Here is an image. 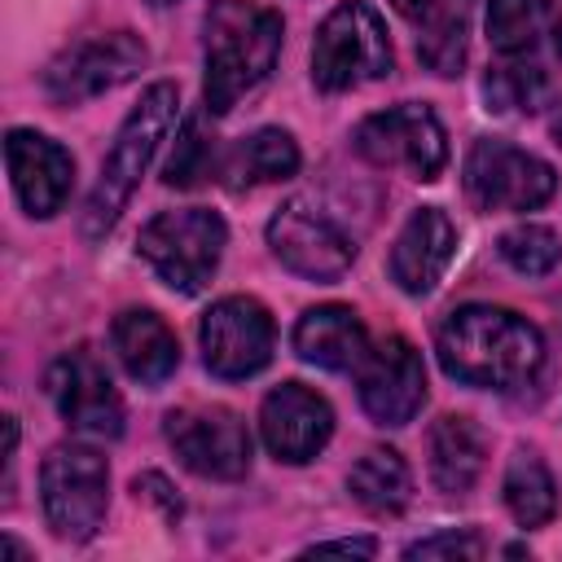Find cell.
Masks as SVG:
<instances>
[{
  "label": "cell",
  "mask_w": 562,
  "mask_h": 562,
  "mask_svg": "<svg viewBox=\"0 0 562 562\" xmlns=\"http://www.w3.org/2000/svg\"><path fill=\"white\" fill-rule=\"evenodd\" d=\"M435 351H439V364L448 378H457L465 386H483V391L527 386L544 364L540 329L527 316H518L509 307H492V303L457 307L439 325Z\"/></svg>",
  "instance_id": "6da1fadb"
},
{
  "label": "cell",
  "mask_w": 562,
  "mask_h": 562,
  "mask_svg": "<svg viewBox=\"0 0 562 562\" xmlns=\"http://www.w3.org/2000/svg\"><path fill=\"white\" fill-rule=\"evenodd\" d=\"M206 31V75L202 101L211 114H228L246 92H255L281 53V13L255 0H215L202 18Z\"/></svg>",
  "instance_id": "7a4b0ae2"
},
{
  "label": "cell",
  "mask_w": 562,
  "mask_h": 562,
  "mask_svg": "<svg viewBox=\"0 0 562 562\" xmlns=\"http://www.w3.org/2000/svg\"><path fill=\"white\" fill-rule=\"evenodd\" d=\"M176 114H180V92H176V83H154V88L140 97V105L123 119V127H119V136H114L105 162H101V176H97V184H92V193H88V206H83V237H88V241H97L101 233H110V224H114L119 211L127 206L132 189L140 184L145 167L154 162L158 145L171 136Z\"/></svg>",
  "instance_id": "3957f363"
},
{
  "label": "cell",
  "mask_w": 562,
  "mask_h": 562,
  "mask_svg": "<svg viewBox=\"0 0 562 562\" xmlns=\"http://www.w3.org/2000/svg\"><path fill=\"white\" fill-rule=\"evenodd\" d=\"M391 75V40L373 4L342 0L325 13L312 40V83L321 92H351Z\"/></svg>",
  "instance_id": "277c9868"
},
{
  "label": "cell",
  "mask_w": 562,
  "mask_h": 562,
  "mask_svg": "<svg viewBox=\"0 0 562 562\" xmlns=\"http://www.w3.org/2000/svg\"><path fill=\"white\" fill-rule=\"evenodd\" d=\"M224 241H228V228H224V220L215 211L184 206V211L154 215L140 228L136 250L158 272L162 285H171L180 294H198L215 277L220 255H224Z\"/></svg>",
  "instance_id": "5b68a950"
},
{
  "label": "cell",
  "mask_w": 562,
  "mask_h": 562,
  "mask_svg": "<svg viewBox=\"0 0 562 562\" xmlns=\"http://www.w3.org/2000/svg\"><path fill=\"white\" fill-rule=\"evenodd\" d=\"M40 501L57 540H92L110 501L105 457L88 443H57L40 465Z\"/></svg>",
  "instance_id": "8992f818"
},
{
  "label": "cell",
  "mask_w": 562,
  "mask_h": 562,
  "mask_svg": "<svg viewBox=\"0 0 562 562\" xmlns=\"http://www.w3.org/2000/svg\"><path fill=\"white\" fill-rule=\"evenodd\" d=\"M356 154L369 158L373 167L408 171L413 180H435L448 162V136L430 105L404 101L369 114L356 127Z\"/></svg>",
  "instance_id": "52a82bcc"
},
{
  "label": "cell",
  "mask_w": 562,
  "mask_h": 562,
  "mask_svg": "<svg viewBox=\"0 0 562 562\" xmlns=\"http://www.w3.org/2000/svg\"><path fill=\"white\" fill-rule=\"evenodd\" d=\"M553 167L509 140L479 136L465 154V193L479 211H536L553 198Z\"/></svg>",
  "instance_id": "ba28073f"
},
{
  "label": "cell",
  "mask_w": 562,
  "mask_h": 562,
  "mask_svg": "<svg viewBox=\"0 0 562 562\" xmlns=\"http://www.w3.org/2000/svg\"><path fill=\"white\" fill-rule=\"evenodd\" d=\"M145 61H149V48L140 44V35H132V31L92 35V40H79L48 61L44 92L57 105H79L88 97H101V92L136 79L145 70Z\"/></svg>",
  "instance_id": "9c48e42d"
},
{
  "label": "cell",
  "mask_w": 562,
  "mask_h": 562,
  "mask_svg": "<svg viewBox=\"0 0 562 562\" xmlns=\"http://www.w3.org/2000/svg\"><path fill=\"white\" fill-rule=\"evenodd\" d=\"M202 360L215 378H255L268 360H272V342H277V329H272V316L259 299L250 294H233V299H220L211 303V312L202 316Z\"/></svg>",
  "instance_id": "30bf717a"
},
{
  "label": "cell",
  "mask_w": 562,
  "mask_h": 562,
  "mask_svg": "<svg viewBox=\"0 0 562 562\" xmlns=\"http://www.w3.org/2000/svg\"><path fill=\"white\" fill-rule=\"evenodd\" d=\"M167 443L176 448L180 465L202 479H241L250 470V430L233 408L202 404L167 413Z\"/></svg>",
  "instance_id": "8fae6325"
},
{
  "label": "cell",
  "mask_w": 562,
  "mask_h": 562,
  "mask_svg": "<svg viewBox=\"0 0 562 562\" xmlns=\"http://www.w3.org/2000/svg\"><path fill=\"white\" fill-rule=\"evenodd\" d=\"M268 246L290 272H299L307 281H338L356 259L351 237L321 206H312L303 198L285 202L268 220Z\"/></svg>",
  "instance_id": "7c38bea8"
},
{
  "label": "cell",
  "mask_w": 562,
  "mask_h": 562,
  "mask_svg": "<svg viewBox=\"0 0 562 562\" xmlns=\"http://www.w3.org/2000/svg\"><path fill=\"white\" fill-rule=\"evenodd\" d=\"M48 395L61 413V422L92 439L123 435V400L92 347L61 351L48 369Z\"/></svg>",
  "instance_id": "4fadbf2b"
},
{
  "label": "cell",
  "mask_w": 562,
  "mask_h": 562,
  "mask_svg": "<svg viewBox=\"0 0 562 562\" xmlns=\"http://www.w3.org/2000/svg\"><path fill=\"white\" fill-rule=\"evenodd\" d=\"M360 373V404L378 426H404L426 404V369L408 338H386L369 347Z\"/></svg>",
  "instance_id": "5bb4252c"
},
{
  "label": "cell",
  "mask_w": 562,
  "mask_h": 562,
  "mask_svg": "<svg viewBox=\"0 0 562 562\" xmlns=\"http://www.w3.org/2000/svg\"><path fill=\"white\" fill-rule=\"evenodd\" d=\"M259 430H263V443H268V452L277 461L303 465V461H312L329 443V435H334V408L312 386L281 382L277 391L263 395Z\"/></svg>",
  "instance_id": "9a60e30c"
},
{
  "label": "cell",
  "mask_w": 562,
  "mask_h": 562,
  "mask_svg": "<svg viewBox=\"0 0 562 562\" xmlns=\"http://www.w3.org/2000/svg\"><path fill=\"white\" fill-rule=\"evenodd\" d=\"M4 162H9V180L26 215L48 220L66 206L70 184H75V158L57 140L31 127H13L4 136Z\"/></svg>",
  "instance_id": "2e32d148"
},
{
  "label": "cell",
  "mask_w": 562,
  "mask_h": 562,
  "mask_svg": "<svg viewBox=\"0 0 562 562\" xmlns=\"http://www.w3.org/2000/svg\"><path fill=\"white\" fill-rule=\"evenodd\" d=\"M452 255H457V224L439 206H417L391 246V281L404 294H430L448 272Z\"/></svg>",
  "instance_id": "e0dca14e"
},
{
  "label": "cell",
  "mask_w": 562,
  "mask_h": 562,
  "mask_svg": "<svg viewBox=\"0 0 562 562\" xmlns=\"http://www.w3.org/2000/svg\"><path fill=\"white\" fill-rule=\"evenodd\" d=\"M294 351L307 364H321V369H334V373H351L369 356V329H364V321L351 307L321 303V307H307L299 316Z\"/></svg>",
  "instance_id": "ac0fdd59"
},
{
  "label": "cell",
  "mask_w": 562,
  "mask_h": 562,
  "mask_svg": "<svg viewBox=\"0 0 562 562\" xmlns=\"http://www.w3.org/2000/svg\"><path fill=\"white\" fill-rule=\"evenodd\" d=\"M110 347H114L119 364L127 369V378H136L140 386L167 382L180 364V342H176L171 325L149 307L119 312L110 325Z\"/></svg>",
  "instance_id": "d6986e66"
},
{
  "label": "cell",
  "mask_w": 562,
  "mask_h": 562,
  "mask_svg": "<svg viewBox=\"0 0 562 562\" xmlns=\"http://www.w3.org/2000/svg\"><path fill=\"white\" fill-rule=\"evenodd\" d=\"M400 18L417 26V57L426 70L452 79L465 66L470 0H391Z\"/></svg>",
  "instance_id": "ffe728a7"
},
{
  "label": "cell",
  "mask_w": 562,
  "mask_h": 562,
  "mask_svg": "<svg viewBox=\"0 0 562 562\" xmlns=\"http://www.w3.org/2000/svg\"><path fill=\"white\" fill-rule=\"evenodd\" d=\"M483 465H487V439L470 417L448 413L430 426V479L443 496H465L479 483Z\"/></svg>",
  "instance_id": "44dd1931"
},
{
  "label": "cell",
  "mask_w": 562,
  "mask_h": 562,
  "mask_svg": "<svg viewBox=\"0 0 562 562\" xmlns=\"http://www.w3.org/2000/svg\"><path fill=\"white\" fill-rule=\"evenodd\" d=\"M347 492H351V501H356L364 514H373V518H395V514H404V505H408V496H413V474H408V465H404V457H400L395 448H369V452L351 465Z\"/></svg>",
  "instance_id": "7402d4cb"
},
{
  "label": "cell",
  "mask_w": 562,
  "mask_h": 562,
  "mask_svg": "<svg viewBox=\"0 0 562 562\" xmlns=\"http://www.w3.org/2000/svg\"><path fill=\"white\" fill-rule=\"evenodd\" d=\"M294 171H299V145H294V136L281 132V127H259L255 136L237 140L233 154L224 158V176H228L233 189L290 180Z\"/></svg>",
  "instance_id": "603a6c76"
},
{
  "label": "cell",
  "mask_w": 562,
  "mask_h": 562,
  "mask_svg": "<svg viewBox=\"0 0 562 562\" xmlns=\"http://www.w3.org/2000/svg\"><path fill=\"white\" fill-rule=\"evenodd\" d=\"M549 31H558V13L549 0H492L487 4V40L501 57H536Z\"/></svg>",
  "instance_id": "cb8c5ba5"
},
{
  "label": "cell",
  "mask_w": 562,
  "mask_h": 562,
  "mask_svg": "<svg viewBox=\"0 0 562 562\" xmlns=\"http://www.w3.org/2000/svg\"><path fill=\"white\" fill-rule=\"evenodd\" d=\"M501 496H505V509L514 514V522H522V527H544V522L553 518V509H558L553 474H549V465H544L536 452H527V448L509 457Z\"/></svg>",
  "instance_id": "d4e9b609"
},
{
  "label": "cell",
  "mask_w": 562,
  "mask_h": 562,
  "mask_svg": "<svg viewBox=\"0 0 562 562\" xmlns=\"http://www.w3.org/2000/svg\"><path fill=\"white\" fill-rule=\"evenodd\" d=\"M549 88V70L536 57H505L483 75V97L496 114H531L544 105Z\"/></svg>",
  "instance_id": "484cf974"
},
{
  "label": "cell",
  "mask_w": 562,
  "mask_h": 562,
  "mask_svg": "<svg viewBox=\"0 0 562 562\" xmlns=\"http://www.w3.org/2000/svg\"><path fill=\"white\" fill-rule=\"evenodd\" d=\"M501 259L522 272V277H544L558 268L562 259V246H558V233L544 228V224H518L509 233H501Z\"/></svg>",
  "instance_id": "4316f807"
},
{
  "label": "cell",
  "mask_w": 562,
  "mask_h": 562,
  "mask_svg": "<svg viewBox=\"0 0 562 562\" xmlns=\"http://www.w3.org/2000/svg\"><path fill=\"white\" fill-rule=\"evenodd\" d=\"M211 171V140L202 136V123H184L180 136H176V154L167 162V184H198L202 176Z\"/></svg>",
  "instance_id": "83f0119b"
},
{
  "label": "cell",
  "mask_w": 562,
  "mask_h": 562,
  "mask_svg": "<svg viewBox=\"0 0 562 562\" xmlns=\"http://www.w3.org/2000/svg\"><path fill=\"white\" fill-rule=\"evenodd\" d=\"M479 553H483V540L474 531H439L404 549V558H479Z\"/></svg>",
  "instance_id": "f1b7e54d"
},
{
  "label": "cell",
  "mask_w": 562,
  "mask_h": 562,
  "mask_svg": "<svg viewBox=\"0 0 562 562\" xmlns=\"http://www.w3.org/2000/svg\"><path fill=\"white\" fill-rule=\"evenodd\" d=\"M171 487L158 479V474H140L136 479V496H149V501H162V509H167V518H176L180 514V501L176 496H167Z\"/></svg>",
  "instance_id": "f546056e"
},
{
  "label": "cell",
  "mask_w": 562,
  "mask_h": 562,
  "mask_svg": "<svg viewBox=\"0 0 562 562\" xmlns=\"http://www.w3.org/2000/svg\"><path fill=\"white\" fill-rule=\"evenodd\" d=\"M378 544L373 540H321V544H312V553H360V558H369Z\"/></svg>",
  "instance_id": "4dcf8cb0"
},
{
  "label": "cell",
  "mask_w": 562,
  "mask_h": 562,
  "mask_svg": "<svg viewBox=\"0 0 562 562\" xmlns=\"http://www.w3.org/2000/svg\"><path fill=\"white\" fill-rule=\"evenodd\" d=\"M549 132H553V140L562 145V101H558V110H553V119H549Z\"/></svg>",
  "instance_id": "1f68e13d"
},
{
  "label": "cell",
  "mask_w": 562,
  "mask_h": 562,
  "mask_svg": "<svg viewBox=\"0 0 562 562\" xmlns=\"http://www.w3.org/2000/svg\"><path fill=\"white\" fill-rule=\"evenodd\" d=\"M4 553H9V558H31V553H26L18 540H4Z\"/></svg>",
  "instance_id": "d6a6232c"
},
{
  "label": "cell",
  "mask_w": 562,
  "mask_h": 562,
  "mask_svg": "<svg viewBox=\"0 0 562 562\" xmlns=\"http://www.w3.org/2000/svg\"><path fill=\"white\" fill-rule=\"evenodd\" d=\"M149 4H176V0H149Z\"/></svg>",
  "instance_id": "836d02e7"
}]
</instances>
